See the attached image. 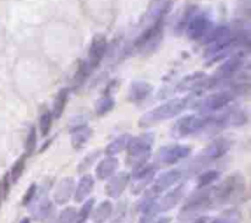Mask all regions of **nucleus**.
<instances>
[{"instance_id":"1","label":"nucleus","mask_w":251,"mask_h":223,"mask_svg":"<svg viewBox=\"0 0 251 223\" xmlns=\"http://www.w3.org/2000/svg\"><path fill=\"white\" fill-rule=\"evenodd\" d=\"M215 206L225 204H240L245 199V178L240 173L227 176L220 184L211 187Z\"/></svg>"},{"instance_id":"2","label":"nucleus","mask_w":251,"mask_h":223,"mask_svg":"<svg viewBox=\"0 0 251 223\" xmlns=\"http://www.w3.org/2000/svg\"><path fill=\"white\" fill-rule=\"evenodd\" d=\"M189 101V97L174 98L166 102V103L161 104V106L151 109V111H148L147 113H145V114L140 118V127H152V125L155 124H158V123L173 119L174 117L179 115L181 112L187 109V107L189 106L190 103Z\"/></svg>"},{"instance_id":"3","label":"nucleus","mask_w":251,"mask_h":223,"mask_svg":"<svg viewBox=\"0 0 251 223\" xmlns=\"http://www.w3.org/2000/svg\"><path fill=\"white\" fill-rule=\"evenodd\" d=\"M215 207L211 187L199 189L190 199H188L184 206L179 212V218L181 221H191L194 218L200 217L202 213Z\"/></svg>"},{"instance_id":"4","label":"nucleus","mask_w":251,"mask_h":223,"mask_svg":"<svg viewBox=\"0 0 251 223\" xmlns=\"http://www.w3.org/2000/svg\"><path fill=\"white\" fill-rule=\"evenodd\" d=\"M155 136L152 134H142L131 138L127 145V164L132 169H138L147 163L151 156Z\"/></svg>"},{"instance_id":"5","label":"nucleus","mask_w":251,"mask_h":223,"mask_svg":"<svg viewBox=\"0 0 251 223\" xmlns=\"http://www.w3.org/2000/svg\"><path fill=\"white\" fill-rule=\"evenodd\" d=\"M213 119H215V117L208 114L185 115L174 124L173 129H172V135L178 139L194 135L196 132L212 127Z\"/></svg>"},{"instance_id":"6","label":"nucleus","mask_w":251,"mask_h":223,"mask_svg":"<svg viewBox=\"0 0 251 223\" xmlns=\"http://www.w3.org/2000/svg\"><path fill=\"white\" fill-rule=\"evenodd\" d=\"M241 94H243V90L231 86V88L228 90L215 92L210 96L204 97L197 103L196 109L200 112V114H211L215 112L224 111L227 106H229L233 99Z\"/></svg>"},{"instance_id":"7","label":"nucleus","mask_w":251,"mask_h":223,"mask_svg":"<svg viewBox=\"0 0 251 223\" xmlns=\"http://www.w3.org/2000/svg\"><path fill=\"white\" fill-rule=\"evenodd\" d=\"M163 37V22L147 27L141 32L140 36L134 42V48L141 54L152 53L157 49Z\"/></svg>"},{"instance_id":"8","label":"nucleus","mask_w":251,"mask_h":223,"mask_svg":"<svg viewBox=\"0 0 251 223\" xmlns=\"http://www.w3.org/2000/svg\"><path fill=\"white\" fill-rule=\"evenodd\" d=\"M191 153V148L187 145H180V143H173V145H167L158 150L155 159V166L166 167L175 164L183 159H188Z\"/></svg>"},{"instance_id":"9","label":"nucleus","mask_w":251,"mask_h":223,"mask_svg":"<svg viewBox=\"0 0 251 223\" xmlns=\"http://www.w3.org/2000/svg\"><path fill=\"white\" fill-rule=\"evenodd\" d=\"M181 178H183V172L180 169H171L168 172H164L158 178H156L155 182H152L151 187L146 190L145 196L150 199H157L159 195L168 191L171 188L178 184Z\"/></svg>"},{"instance_id":"10","label":"nucleus","mask_w":251,"mask_h":223,"mask_svg":"<svg viewBox=\"0 0 251 223\" xmlns=\"http://www.w3.org/2000/svg\"><path fill=\"white\" fill-rule=\"evenodd\" d=\"M245 58L246 55L244 52H239L228 58L217 69L216 75L212 78L216 85L222 83V81L231 80L236 74H240L243 71L244 64H245Z\"/></svg>"},{"instance_id":"11","label":"nucleus","mask_w":251,"mask_h":223,"mask_svg":"<svg viewBox=\"0 0 251 223\" xmlns=\"http://www.w3.org/2000/svg\"><path fill=\"white\" fill-rule=\"evenodd\" d=\"M213 29V21L207 13H195L187 25L188 37L192 41L204 39Z\"/></svg>"},{"instance_id":"12","label":"nucleus","mask_w":251,"mask_h":223,"mask_svg":"<svg viewBox=\"0 0 251 223\" xmlns=\"http://www.w3.org/2000/svg\"><path fill=\"white\" fill-rule=\"evenodd\" d=\"M231 145V140H228V139H216V140H213L212 143H208L204 148V151L196 157L195 162H197V163H200V166H202L204 163H211V162L217 161V159H222L223 156L229 151Z\"/></svg>"},{"instance_id":"13","label":"nucleus","mask_w":251,"mask_h":223,"mask_svg":"<svg viewBox=\"0 0 251 223\" xmlns=\"http://www.w3.org/2000/svg\"><path fill=\"white\" fill-rule=\"evenodd\" d=\"M171 4L172 0H151L141 21L143 30L163 22V18L169 11Z\"/></svg>"},{"instance_id":"14","label":"nucleus","mask_w":251,"mask_h":223,"mask_svg":"<svg viewBox=\"0 0 251 223\" xmlns=\"http://www.w3.org/2000/svg\"><path fill=\"white\" fill-rule=\"evenodd\" d=\"M107 50H108V42H107L106 36L101 33L96 34L92 38V42H91L90 50H88V59L86 60L91 70L96 69L101 64Z\"/></svg>"},{"instance_id":"15","label":"nucleus","mask_w":251,"mask_h":223,"mask_svg":"<svg viewBox=\"0 0 251 223\" xmlns=\"http://www.w3.org/2000/svg\"><path fill=\"white\" fill-rule=\"evenodd\" d=\"M74 191H75V180L71 176H65L55 185L53 200L57 205H65L74 196Z\"/></svg>"},{"instance_id":"16","label":"nucleus","mask_w":251,"mask_h":223,"mask_svg":"<svg viewBox=\"0 0 251 223\" xmlns=\"http://www.w3.org/2000/svg\"><path fill=\"white\" fill-rule=\"evenodd\" d=\"M156 169H157V167L155 164L150 166L147 163L145 166L140 167V168L135 169L132 172V179L135 182V185L132 187V192L138 194V192H141L142 190H145L146 187L148 184H151V182H153Z\"/></svg>"},{"instance_id":"17","label":"nucleus","mask_w":251,"mask_h":223,"mask_svg":"<svg viewBox=\"0 0 251 223\" xmlns=\"http://www.w3.org/2000/svg\"><path fill=\"white\" fill-rule=\"evenodd\" d=\"M248 120L245 111L241 109H232L222 113L220 117H215L212 127H239L245 124Z\"/></svg>"},{"instance_id":"18","label":"nucleus","mask_w":251,"mask_h":223,"mask_svg":"<svg viewBox=\"0 0 251 223\" xmlns=\"http://www.w3.org/2000/svg\"><path fill=\"white\" fill-rule=\"evenodd\" d=\"M130 183V175L126 172L115 173L110 176L106 185V192L111 199H118L123 195Z\"/></svg>"},{"instance_id":"19","label":"nucleus","mask_w":251,"mask_h":223,"mask_svg":"<svg viewBox=\"0 0 251 223\" xmlns=\"http://www.w3.org/2000/svg\"><path fill=\"white\" fill-rule=\"evenodd\" d=\"M185 192V185L180 184L178 187H175L174 189L169 190L163 197H162L159 201H157L158 210L159 212H167V211L172 210V208L175 207L179 203H180L183 197H184Z\"/></svg>"},{"instance_id":"20","label":"nucleus","mask_w":251,"mask_h":223,"mask_svg":"<svg viewBox=\"0 0 251 223\" xmlns=\"http://www.w3.org/2000/svg\"><path fill=\"white\" fill-rule=\"evenodd\" d=\"M119 168V161L115 156H107L99 161L96 167V176L99 180H107L117 173Z\"/></svg>"},{"instance_id":"21","label":"nucleus","mask_w":251,"mask_h":223,"mask_svg":"<svg viewBox=\"0 0 251 223\" xmlns=\"http://www.w3.org/2000/svg\"><path fill=\"white\" fill-rule=\"evenodd\" d=\"M92 136V129L86 124L76 125L71 131V146L74 150H82Z\"/></svg>"},{"instance_id":"22","label":"nucleus","mask_w":251,"mask_h":223,"mask_svg":"<svg viewBox=\"0 0 251 223\" xmlns=\"http://www.w3.org/2000/svg\"><path fill=\"white\" fill-rule=\"evenodd\" d=\"M94 178L91 174H85L75 187L74 191V199L76 203H83L88 199L91 192L94 191Z\"/></svg>"},{"instance_id":"23","label":"nucleus","mask_w":251,"mask_h":223,"mask_svg":"<svg viewBox=\"0 0 251 223\" xmlns=\"http://www.w3.org/2000/svg\"><path fill=\"white\" fill-rule=\"evenodd\" d=\"M152 91V86L146 81H134L129 87V99L132 103L145 101Z\"/></svg>"},{"instance_id":"24","label":"nucleus","mask_w":251,"mask_h":223,"mask_svg":"<svg viewBox=\"0 0 251 223\" xmlns=\"http://www.w3.org/2000/svg\"><path fill=\"white\" fill-rule=\"evenodd\" d=\"M111 212H113V204L106 200L98 204L96 208H94L91 216H92L94 223H106L110 218Z\"/></svg>"},{"instance_id":"25","label":"nucleus","mask_w":251,"mask_h":223,"mask_svg":"<svg viewBox=\"0 0 251 223\" xmlns=\"http://www.w3.org/2000/svg\"><path fill=\"white\" fill-rule=\"evenodd\" d=\"M67 96H69V91L67 88H63L58 92V95L55 96L54 102H53V108L50 111L52 113V117L55 118V119H59L60 117L64 113V109L66 107V102H67Z\"/></svg>"},{"instance_id":"26","label":"nucleus","mask_w":251,"mask_h":223,"mask_svg":"<svg viewBox=\"0 0 251 223\" xmlns=\"http://www.w3.org/2000/svg\"><path fill=\"white\" fill-rule=\"evenodd\" d=\"M130 139H131V136L127 135V134H123V135L118 136L113 141H110V143L107 146L106 153L108 156H115L118 153L123 152L127 147V145H129Z\"/></svg>"},{"instance_id":"27","label":"nucleus","mask_w":251,"mask_h":223,"mask_svg":"<svg viewBox=\"0 0 251 223\" xmlns=\"http://www.w3.org/2000/svg\"><path fill=\"white\" fill-rule=\"evenodd\" d=\"M220 178V172L217 169H208L206 172H202L199 176H197V188L199 189H204V188H208L217 182Z\"/></svg>"},{"instance_id":"28","label":"nucleus","mask_w":251,"mask_h":223,"mask_svg":"<svg viewBox=\"0 0 251 223\" xmlns=\"http://www.w3.org/2000/svg\"><path fill=\"white\" fill-rule=\"evenodd\" d=\"M241 220H243V215H241L240 211H238L236 208H231V210L224 211L222 215L207 223H240Z\"/></svg>"},{"instance_id":"29","label":"nucleus","mask_w":251,"mask_h":223,"mask_svg":"<svg viewBox=\"0 0 251 223\" xmlns=\"http://www.w3.org/2000/svg\"><path fill=\"white\" fill-rule=\"evenodd\" d=\"M94 208V199H87L83 201V205L76 212V223H86V221L92 215V211Z\"/></svg>"},{"instance_id":"30","label":"nucleus","mask_w":251,"mask_h":223,"mask_svg":"<svg viewBox=\"0 0 251 223\" xmlns=\"http://www.w3.org/2000/svg\"><path fill=\"white\" fill-rule=\"evenodd\" d=\"M25 167H26V155L21 156L20 159L14 163V166L11 167L10 171V180L11 183L18 182V179L21 178V175L24 174Z\"/></svg>"},{"instance_id":"31","label":"nucleus","mask_w":251,"mask_h":223,"mask_svg":"<svg viewBox=\"0 0 251 223\" xmlns=\"http://www.w3.org/2000/svg\"><path fill=\"white\" fill-rule=\"evenodd\" d=\"M52 113L48 108L43 109L39 115V129H41V134L43 136L48 135V132H49L50 127H52Z\"/></svg>"},{"instance_id":"32","label":"nucleus","mask_w":251,"mask_h":223,"mask_svg":"<svg viewBox=\"0 0 251 223\" xmlns=\"http://www.w3.org/2000/svg\"><path fill=\"white\" fill-rule=\"evenodd\" d=\"M115 101L110 96H103L96 103V113L98 115H104L114 108Z\"/></svg>"},{"instance_id":"33","label":"nucleus","mask_w":251,"mask_h":223,"mask_svg":"<svg viewBox=\"0 0 251 223\" xmlns=\"http://www.w3.org/2000/svg\"><path fill=\"white\" fill-rule=\"evenodd\" d=\"M127 212V203L126 201H120L117 204L115 207H113V212H111V223H122L126 217Z\"/></svg>"},{"instance_id":"34","label":"nucleus","mask_w":251,"mask_h":223,"mask_svg":"<svg viewBox=\"0 0 251 223\" xmlns=\"http://www.w3.org/2000/svg\"><path fill=\"white\" fill-rule=\"evenodd\" d=\"M91 69L88 66L87 62H80L78 65V70H76L75 76H74V85L75 87H78L83 83V81L86 80L87 75L90 74Z\"/></svg>"},{"instance_id":"35","label":"nucleus","mask_w":251,"mask_h":223,"mask_svg":"<svg viewBox=\"0 0 251 223\" xmlns=\"http://www.w3.org/2000/svg\"><path fill=\"white\" fill-rule=\"evenodd\" d=\"M195 13H196V6H188V8L185 9L184 14H183V16H181L180 20H179L178 24H176V27H175L176 33L178 34L181 33V32L187 29V25L189 24L190 18H191V16L194 15Z\"/></svg>"},{"instance_id":"36","label":"nucleus","mask_w":251,"mask_h":223,"mask_svg":"<svg viewBox=\"0 0 251 223\" xmlns=\"http://www.w3.org/2000/svg\"><path fill=\"white\" fill-rule=\"evenodd\" d=\"M37 145V132L36 127H31L29 130V134L26 136V141H25V150H26L27 155H32L36 150Z\"/></svg>"},{"instance_id":"37","label":"nucleus","mask_w":251,"mask_h":223,"mask_svg":"<svg viewBox=\"0 0 251 223\" xmlns=\"http://www.w3.org/2000/svg\"><path fill=\"white\" fill-rule=\"evenodd\" d=\"M55 223H76V211L74 207H65L58 216Z\"/></svg>"},{"instance_id":"38","label":"nucleus","mask_w":251,"mask_h":223,"mask_svg":"<svg viewBox=\"0 0 251 223\" xmlns=\"http://www.w3.org/2000/svg\"><path fill=\"white\" fill-rule=\"evenodd\" d=\"M98 155H99V152H98V151H97V152H92V153H90V155L86 156L85 159H83L82 161H81V163L78 164V172L87 171V169L90 168V167L92 166V164H94V159H96L97 157H98Z\"/></svg>"},{"instance_id":"39","label":"nucleus","mask_w":251,"mask_h":223,"mask_svg":"<svg viewBox=\"0 0 251 223\" xmlns=\"http://www.w3.org/2000/svg\"><path fill=\"white\" fill-rule=\"evenodd\" d=\"M36 195H37V185L33 183V184L30 185L29 189H27L26 192H25L24 197H22V205L29 206L30 204H32V201L36 199Z\"/></svg>"},{"instance_id":"40","label":"nucleus","mask_w":251,"mask_h":223,"mask_svg":"<svg viewBox=\"0 0 251 223\" xmlns=\"http://www.w3.org/2000/svg\"><path fill=\"white\" fill-rule=\"evenodd\" d=\"M208 222V218L206 217V216H200V217H196L194 218V220H191V222L190 223H207Z\"/></svg>"},{"instance_id":"41","label":"nucleus","mask_w":251,"mask_h":223,"mask_svg":"<svg viewBox=\"0 0 251 223\" xmlns=\"http://www.w3.org/2000/svg\"><path fill=\"white\" fill-rule=\"evenodd\" d=\"M171 222V218L169 217H162V218H158L157 221H155L153 223H169Z\"/></svg>"},{"instance_id":"42","label":"nucleus","mask_w":251,"mask_h":223,"mask_svg":"<svg viewBox=\"0 0 251 223\" xmlns=\"http://www.w3.org/2000/svg\"><path fill=\"white\" fill-rule=\"evenodd\" d=\"M20 223H31V220L29 217H25L20 221Z\"/></svg>"},{"instance_id":"43","label":"nucleus","mask_w":251,"mask_h":223,"mask_svg":"<svg viewBox=\"0 0 251 223\" xmlns=\"http://www.w3.org/2000/svg\"><path fill=\"white\" fill-rule=\"evenodd\" d=\"M1 194H3V189H1V183H0V200H1Z\"/></svg>"}]
</instances>
